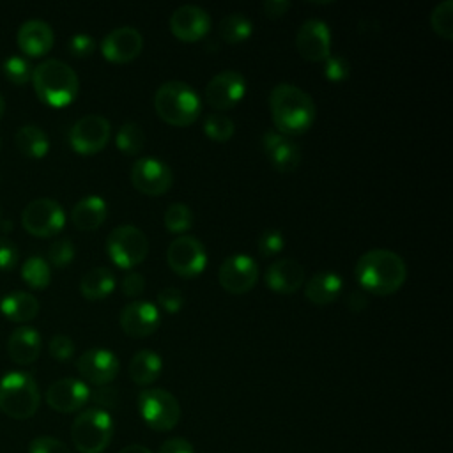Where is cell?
Returning a JSON list of instances; mask_svg holds the SVG:
<instances>
[{
  "label": "cell",
  "instance_id": "cell-19",
  "mask_svg": "<svg viewBox=\"0 0 453 453\" xmlns=\"http://www.w3.org/2000/svg\"><path fill=\"white\" fill-rule=\"evenodd\" d=\"M168 25H170V32L179 41L196 42L209 34L211 16L205 9H202L198 5L184 4L170 14Z\"/></svg>",
  "mask_w": 453,
  "mask_h": 453
},
{
  "label": "cell",
  "instance_id": "cell-43",
  "mask_svg": "<svg viewBox=\"0 0 453 453\" xmlns=\"http://www.w3.org/2000/svg\"><path fill=\"white\" fill-rule=\"evenodd\" d=\"M50 356L57 361H69L74 354V343L67 334H55L48 345Z\"/></svg>",
  "mask_w": 453,
  "mask_h": 453
},
{
  "label": "cell",
  "instance_id": "cell-51",
  "mask_svg": "<svg viewBox=\"0 0 453 453\" xmlns=\"http://www.w3.org/2000/svg\"><path fill=\"white\" fill-rule=\"evenodd\" d=\"M119 453H152V451L142 444H129V446L122 448Z\"/></svg>",
  "mask_w": 453,
  "mask_h": 453
},
{
  "label": "cell",
  "instance_id": "cell-37",
  "mask_svg": "<svg viewBox=\"0 0 453 453\" xmlns=\"http://www.w3.org/2000/svg\"><path fill=\"white\" fill-rule=\"evenodd\" d=\"M32 71L34 67L21 55H11L2 64V73L12 85H27L32 80Z\"/></svg>",
  "mask_w": 453,
  "mask_h": 453
},
{
  "label": "cell",
  "instance_id": "cell-4",
  "mask_svg": "<svg viewBox=\"0 0 453 453\" xmlns=\"http://www.w3.org/2000/svg\"><path fill=\"white\" fill-rule=\"evenodd\" d=\"M154 110L163 122L175 127H186L198 119L202 101L189 83L172 80L157 87L154 94Z\"/></svg>",
  "mask_w": 453,
  "mask_h": 453
},
{
  "label": "cell",
  "instance_id": "cell-14",
  "mask_svg": "<svg viewBox=\"0 0 453 453\" xmlns=\"http://www.w3.org/2000/svg\"><path fill=\"white\" fill-rule=\"evenodd\" d=\"M246 94V80L239 71L225 69L212 76L205 87V99L218 113L234 108Z\"/></svg>",
  "mask_w": 453,
  "mask_h": 453
},
{
  "label": "cell",
  "instance_id": "cell-47",
  "mask_svg": "<svg viewBox=\"0 0 453 453\" xmlns=\"http://www.w3.org/2000/svg\"><path fill=\"white\" fill-rule=\"evenodd\" d=\"M120 288H122V294L127 296V297H138V296H142L143 290H145V278H143V274L138 273V271H129V273L122 278Z\"/></svg>",
  "mask_w": 453,
  "mask_h": 453
},
{
  "label": "cell",
  "instance_id": "cell-7",
  "mask_svg": "<svg viewBox=\"0 0 453 453\" xmlns=\"http://www.w3.org/2000/svg\"><path fill=\"white\" fill-rule=\"evenodd\" d=\"M138 412L149 428L168 432L180 419V403L163 388H147L138 393Z\"/></svg>",
  "mask_w": 453,
  "mask_h": 453
},
{
  "label": "cell",
  "instance_id": "cell-44",
  "mask_svg": "<svg viewBox=\"0 0 453 453\" xmlns=\"http://www.w3.org/2000/svg\"><path fill=\"white\" fill-rule=\"evenodd\" d=\"M90 400L96 403L97 409H103V411H110V409H115L117 403H119V391L117 388H111V386H97V389L90 391Z\"/></svg>",
  "mask_w": 453,
  "mask_h": 453
},
{
  "label": "cell",
  "instance_id": "cell-34",
  "mask_svg": "<svg viewBox=\"0 0 453 453\" xmlns=\"http://www.w3.org/2000/svg\"><path fill=\"white\" fill-rule=\"evenodd\" d=\"M163 221H165V226L168 232L182 235L184 232H188L193 226L195 216H193V211L186 203L177 202V203H170L166 207Z\"/></svg>",
  "mask_w": 453,
  "mask_h": 453
},
{
  "label": "cell",
  "instance_id": "cell-29",
  "mask_svg": "<svg viewBox=\"0 0 453 453\" xmlns=\"http://www.w3.org/2000/svg\"><path fill=\"white\" fill-rule=\"evenodd\" d=\"M115 274L108 267H92L80 280V292L88 301H99L108 297L115 288Z\"/></svg>",
  "mask_w": 453,
  "mask_h": 453
},
{
  "label": "cell",
  "instance_id": "cell-23",
  "mask_svg": "<svg viewBox=\"0 0 453 453\" xmlns=\"http://www.w3.org/2000/svg\"><path fill=\"white\" fill-rule=\"evenodd\" d=\"M53 28L42 19H28L19 25L16 42L27 57H42L53 48Z\"/></svg>",
  "mask_w": 453,
  "mask_h": 453
},
{
  "label": "cell",
  "instance_id": "cell-38",
  "mask_svg": "<svg viewBox=\"0 0 453 453\" xmlns=\"http://www.w3.org/2000/svg\"><path fill=\"white\" fill-rule=\"evenodd\" d=\"M74 253L76 250L69 237L55 239L48 248V264H51L57 269H62L74 260Z\"/></svg>",
  "mask_w": 453,
  "mask_h": 453
},
{
  "label": "cell",
  "instance_id": "cell-10",
  "mask_svg": "<svg viewBox=\"0 0 453 453\" xmlns=\"http://www.w3.org/2000/svg\"><path fill=\"white\" fill-rule=\"evenodd\" d=\"M23 228L35 237H53L65 225V212L53 198H35L21 212Z\"/></svg>",
  "mask_w": 453,
  "mask_h": 453
},
{
  "label": "cell",
  "instance_id": "cell-12",
  "mask_svg": "<svg viewBox=\"0 0 453 453\" xmlns=\"http://www.w3.org/2000/svg\"><path fill=\"white\" fill-rule=\"evenodd\" d=\"M131 184L147 196H159L173 184L172 168L157 157H138L129 172Z\"/></svg>",
  "mask_w": 453,
  "mask_h": 453
},
{
  "label": "cell",
  "instance_id": "cell-22",
  "mask_svg": "<svg viewBox=\"0 0 453 453\" xmlns=\"http://www.w3.org/2000/svg\"><path fill=\"white\" fill-rule=\"evenodd\" d=\"M262 149L274 170L288 173L301 163V149L288 136L278 131H267L262 138Z\"/></svg>",
  "mask_w": 453,
  "mask_h": 453
},
{
  "label": "cell",
  "instance_id": "cell-35",
  "mask_svg": "<svg viewBox=\"0 0 453 453\" xmlns=\"http://www.w3.org/2000/svg\"><path fill=\"white\" fill-rule=\"evenodd\" d=\"M203 133L207 134V138H211L212 142L218 143H225L228 142L234 133H235V124L228 115L223 113H211L205 117L203 120Z\"/></svg>",
  "mask_w": 453,
  "mask_h": 453
},
{
  "label": "cell",
  "instance_id": "cell-42",
  "mask_svg": "<svg viewBox=\"0 0 453 453\" xmlns=\"http://www.w3.org/2000/svg\"><path fill=\"white\" fill-rule=\"evenodd\" d=\"M67 50L76 58H87L96 51V39L88 34H74L67 42Z\"/></svg>",
  "mask_w": 453,
  "mask_h": 453
},
{
  "label": "cell",
  "instance_id": "cell-9",
  "mask_svg": "<svg viewBox=\"0 0 453 453\" xmlns=\"http://www.w3.org/2000/svg\"><path fill=\"white\" fill-rule=\"evenodd\" d=\"M166 262L177 276L195 278L207 267V251L198 237L182 234L168 244Z\"/></svg>",
  "mask_w": 453,
  "mask_h": 453
},
{
  "label": "cell",
  "instance_id": "cell-48",
  "mask_svg": "<svg viewBox=\"0 0 453 453\" xmlns=\"http://www.w3.org/2000/svg\"><path fill=\"white\" fill-rule=\"evenodd\" d=\"M157 453H195V448L184 437H170L159 446Z\"/></svg>",
  "mask_w": 453,
  "mask_h": 453
},
{
  "label": "cell",
  "instance_id": "cell-15",
  "mask_svg": "<svg viewBox=\"0 0 453 453\" xmlns=\"http://www.w3.org/2000/svg\"><path fill=\"white\" fill-rule=\"evenodd\" d=\"M296 50L308 62H324L331 55V30L319 18L306 19L296 34Z\"/></svg>",
  "mask_w": 453,
  "mask_h": 453
},
{
  "label": "cell",
  "instance_id": "cell-36",
  "mask_svg": "<svg viewBox=\"0 0 453 453\" xmlns=\"http://www.w3.org/2000/svg\"><path fill=\"white\" fill-rule=\"evenodd\" d=\"M430 27L439 37L446 41L453 39V0H444L432 9Z\"/></svg>",
  "mask_w": 453,
  "mask_h": 453
},
{
  "label": "cell",
  "instance_id": "cell-3",
  "mask_svg": "<svg viewBox=\"0 0 453 453\" xmlns=\"http://www.w3.org/2000/svg\"><path fill=\"white\" fill-rule=\"evenodd\" d=\"M30 81L37 97L53 108L71 104L80 92V80L74 69L57 58H48L37 64L32 71Z\"/></svg>",
  "mask_w": 453,
  "mask_h": 453
},
{
  "label": "cell",
  "instance_id": "cell-2",
  "mask_svg": "<svg viewBox=\"0 0 453 453\" xmlns=\"http://www.w3.org/2000/svg\"><path fill=\"white\" fill-rule=\"evenodd\" d=\"M269 111L274 127L285 136L306 133L315 120V103L294 83H278L269 92Z\"/></svg>",
  "mask_w": 453,
  "mask_h": 453
},
{
  "label": "cell",
  "instance_id": "cell-30",
  "mask_svg": "<svg viewBox=\"0 0 453 453\" xmlns=\"http://www.w3.org/2000/svg\"><path fill=\"white\" fill-rule=\"evenodd\" d=\"M18 150L30 159H41L50 150L48 134L35 124H25L16 131L14 136Z\"/></svg>",
  "mask_w": 453,
  "mask_h": 453
},
{
  "label": "cell",
  "instance_id": "cell-25",
  "mask_svg": "<svg viewBox=\"0 0 453 453\" xmlns=\"http://www.w3.org/2000/svg\"><path fill=\"white\" fill-rule=\"evenodd\" d=\"M108 216V205L103 196L99 195H87L80 198L73 211H71V221L78 230L90 232L99 228Z\"/></svg>",
  "mask_w": 453,
  "mask_h": 453
},
{
  "label": "cell",
  "instance_id": "cell-11",
  "mask_svg": "<svg viewBox=\"0 0 453 453\" xmlns=\"http://www.w3.org/2000/svg\"><path fill=\"white\" fill-rule=\"evenodd\" d=\"M110 136V120L103 115L90 113L73 124V127L69 129V145L76 154L92 156L108 145Z\"/></svg>",
  "mask_w": 453,
  "mask_h": 453
},
{
  "label": "cell",
  "instance_id": "cell-18",
  "mask_svg": "<svg viewBox=\"0 0 453 453\" xmlns=\"http://www.w3.org/2000/svg\"><path fill=\"white\" fill-rule=\"evenodd\" d=\"M143 50V35L134 27H117L101 41V53L108 62H133Z\"/></svg>",
  "mask_w": 453,
  "mask_h": 453
},
{
  "label": "cell",
  "instance_id": "cell-20",
  "mask_svg": "<svg viewBox=\"0 0 453 453\" xmlns=\"http://www.w3.org/2000/svg\"><path fill=\"white\" fill-rule=\"evenodd\" d=\"M90 400V388L73 377H64L50 384L46 389V403L57 412H76Z\"/></svg>",
  "mask_w": 453,
  "mask_h": 453
},
{
  "label": "cell",
  "instance_id": "cell-31",
  "mask_svg": "<svg viewBox=\"0 0 453 453\" xmlns=\"http://www.w3.org/2000/svg\"><path fill=\"white\" fill-rule=\"evenodd\" d=\"M218 32H219V37L226 42V44H241L244 42L246 39H250L251 32H253V25H251V19L242 14V12H232L228 16H225L221 21H219V27H218Z\"/></svg>",
  "mask_w": 453,
  "mask_h": 453
},
{
  "label": "cell",
  "instance_id": "cell-50",
  "mask_svg": "<svg viewBox=\"0 0 453 453\" xmlns=\"http://www.w3.org/2000/svg\"><path fill=\"white\" fill-rule=\"evenodd\" d=\"M366 304H368V299L363 292H352L347 297V306L350 311H356V313L363 311L366 308Z\"/></svg>",
  "mask_w": 453,
  "mask_h": 453
},
{
  "label": "cell",
  "instance_id": "cell-16",
  "mask_svg": "<svg viewBox=\"0 0 453 453\" xmlns=\"http://www.w3.org/2000/svg\"><path fill=\"white\" fill-rule=\"evenodd\" d=\"M120 329L131 338H145L157 331L161 324V313L157 306L150 301H131L119 315Z\"/></svg>",
  "mask_w": 453,
  "mask_h": 453
},
{
  "label": "cell",
  "instance_id": "cell-49",
  "mask_svg": "<svg viewBox=\"0 0 453 453\" xmlns=\"http://www.w3.org/2000/svg\"><path fill=\"white\" fill-rule=\"evenodd\" d=\"M262 9L265 12L267 18H281L287 14V11L290 9V2L288 0H265L262 4Z\"/></svg>",
  "mask_w": 453,
  "mask_h": 453
},
{
  "label": "cell",
  "instance_id": "cell-24",
  "mask_svg": "<svg viewBox=\"0 0 453 453\" xmlns=\"http://www.w3.org/2000/svg\"><path fill=\"white\" fill-rule=\"evenodd\" d=\"M41 347V334L30 326L16 327L7 340V354L16 365H32L39 357Z\"/></svg>",
  "mask_w": 453,
  "mask_h": 453
},
{
  "label": "cell",
  "instance_id": "cell-33",
  "mask_svg": "<svg viewBox=\"0 0 453 453\" xmlns=\"http://www.w3.org/2000/svg\"><path fill=\"white\" fill-rule=\"evenodd\" d=\"M115 145L127 156H136L145 145V133L136 122H124L115 133Z\"/></svg>",
  "mask_w": 453,
  "mask_h": 453
},
{
  "label": "cell",
  "instance_id": "cell-21",
  "mask_svg": "<svg viewBox=\"0 0 453 453\" xmlns=\"http://www.w3.org/2000/svg\"><path fill=\"white\" fill-rule=\"evenodd\" d=\"M264 281L276 294H294L306 281L304 267L294 258H278L267 265Z\"/></svg>",
  "mask_w": 453,
  "mask_h": 453
},
{
  "label": "cell",
  "instance_id": "cell-39",
  "mask_svg": "<svg viewBox=\"0 0 453 453\" xmlns=\"http://www.w3.org/2000/svg\"><path fill=\"white\" fill-rule=\"evenodd\" d=\"M257 248H258V253L265 258L269 257H276L281 253V250L285 248V237L280 230L276 228H267L260 234L258 241H257Z\"/></svg>",
  "mask_w": 453,
  "mask_h": 453
},
{
  "label": "cell",
  "instance_id": "cell-13",
  "mask_svg": "<svg viewBox=\"0 0 453 453\" xmlns=\"http://www.w3.org/2000/svg\"><path fill=\"white\" fill-rule=\"evenodd\" d=\"M257 280L258 265L255 258H251L248 253L228 255L218 269V281L221 288L234 296L250 292L255 287Z\"/></svg>",
  "mask_w": 453,
  "mask_h": 453
},
{
  "label": "cell",
  "instance_id": "cell-1",
  "mask_svg": "<svg viewBox=\"0 0 453 453\" xmlns=\"http://www.w3.org/2000/svg\"><path fill=\"white\" fill-rule=\"evenodd\" d=\"M354 278L366 294L384 297L402 288L407 280V265L398 253L373 248L356 260Z\"/></svg>",
  "mask_w": 453,
  "mask_h": 453
},
{
  "label": "cell",
  "instance_id": "cell-27",
  "mask_svg": "<svg viewBox=\"0 0 453 453\" xmlns=\"http://www.w3.org/2000/svg\"><path fill=\"white\" fill-rule=\"evenodd\" d=\"M163 372V359L157 352L150 349H142L138 350L127 366V373L131 380L138 386H150L159 379Z\"/></svg>",
  "mask_w": 453,
  "mask_h": 453
},
{
  "label": "cell",
  "instance_id": "cell-5",
  "mask_svg": "<svg viewBox=\"0 0 453 453\" xmlns=\"http://www.w3.org/2000/svg\"><path fill=\"white\" fill-rule=\"evenodd\" d=\"M41 403L35 379L27 372H9L0 379V411L12 419L32 418Z\"/></svg>",
  "mask_w": 453,
  "mask_h": 453
},
{
  "label": "cell",
  "instance_id": "cell-28",
  "mask_svg": "<svg viewBox=\"0 0 453 453\" xmlns=\"http://www.w3.org/2000/svg\"><path fill=\"white\" fill-rule=\"evenodd\" d=\"M0 311L12 322H30L39 313V301L30 292L14 290L2 297Z\"/></svg>",
  "mask_w": 453,
  "mask_h": 453
},
{
  "label": "cell",
  "instance_id": "cell-6",
  "mask_svg": "<svg viewBox=\"0 0 453 453\" xmlns=\"http://www.w3.org/2000/svg\"><path fill=\"white\" fill-rule=\"evenodd\" d=\"M113 419L110 412L90 407L81 411L71 425V439L80 453H103L113 439Z\"/></svg>",
  "mask_w": 453,
  "mask_h": 453
},
{
  "label": "cell",
  "instance_id": "cell-45",
  "mask_svg": "<svg viewBox=\"0 0 453 453\" xmlns=\"http://www.w3.org/2000/svg\"><path fill=\"white\" fill-rule=\"evenodd\" d=\"M28 453H71V451L62 441H58L55 437L41 435V437H35L30 441Z\"/></svg>",
  "mask_w": 453,
  "mask_h": 453
},
{
  "label": "cell",
  "instance_id": "cell-41",
  "mask_svg": "<svg viewBox=\"0 0 453 453\" xmlns=\"http://www.w3.org/2000/svg\"><path fill=\"white\" fill-rule=\"evenodd\" d=\"M157 304L166 313H179L184 306V294L177 287H165L157 294Z\"/></svg>",
  "mask_w": 453,
  "mask_h": 453
},
{
  "label": "cell",
  "instance_id": "cell-40",
  "mask_svg": "<svg viewBox=\"0 0 453 453\" xmlns=\"http://www.w3.org/2000/svg\"><path fill=\"white\" fill-rule=\"evenodd\" d=\"M322 64H324V76L329 81H343L350 74V64L342 55H329Z\"/></svg>",
  "mask_w": 453,
  "mask_h": 453
},
{
  "label": "cell",
  "instance_id": "cell-17",
  "mask_svg": "<svg viewBox=\"0 0 453 453\" xmlns=\"http://www.w3.org/2000/svg\"><path fill=\"white\" fill-rule=\"evenodd\" d=\"M78 373L94 386L110 384L120 370L119 357L108 349H88L76 361Z\"/></svg>",
  "mask_w": 453,
  "mask_h": 453
},
{
  "label": "cell",
  "instance_id": "cell-32",
  "mask_svg": "<svg viewBox=\"0 0 453 453\" xmlns=\"http://www.w3.org/2000/svg\"><path fill=\"white\" fill-rule=\"evenodd\" d=\"M23 281L34 290H44L51 281V269L46 258L39 255H30L21 265Z\"/></svg>",
  "mask_w": 453,
  "mask_h": 453
},
{
  "label": "cell",
  "instance_id": "cell-26",
  "mask_svg": "<svg viewBox=\"0 0 453 453\" xmlns=\"http://www.w3.org/2000/svg\"><path fill=\"white\" fill-rule=\"evenodd\" d=\"M343 288V280L334 271H319L304 281V297L319 306L329 304L338 299Z\"/></svg>",
  "mask_w": 453,
  "mask_h": 453
},
{
  "label": "cell",
  "instance_id": "cell-52",
  "mask_svg": "<svg viewBox=\"0 0 453 453\" xmlns=\"http://www.w3.org/2000/svg\"><path fill=\"white\" fill-rule=\"evenodd\" d=\"M4 111H5V99H4V96L0 94V119H2Z\"/></svg>",
  "mask_w": 453,
  "mask_h": 453
},
{
  "label": "cell",
  "instance_id": "cell-46",
  "mask_svg": "<svg viewBox=\"0 0 453 453\" xmlns=\"http://www.w3.org/2000/svg\"><path fill=\"white\" fill-rule=\"evenodd\" d=\"M19 262V251L11 239L0 237V271H11Z\"/></svg>",
  "mask_w": 453,
  "mask_h": 453
},
{
  "label": "cell",
  "instance_id": "cell-8",
  "mask_svg": "<svg viewBox=\"0 0 453 453\" xmlns=\"http://www.w3.org/2000/svg\"><path fill=\"white\" fill-rule=\"evenodd\" d=\"M106 253L119 269H133L147 258L149 239L134 225H119L106 237Z\"/></svg>",
  "mask_w": 453,
  "mask_h": 453
}]
</instances>
